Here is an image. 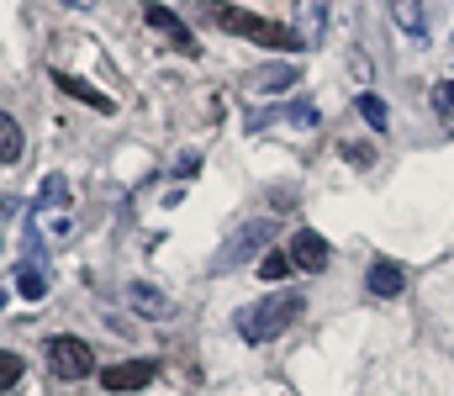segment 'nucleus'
<instances>
[{
  "instance_id": "nucleus-9",
  "label": "nucleus",
  "mask_w": 454,
  "mask_h": 396,
  "mask_svg": "<svg viewBox=\"0 0 454 396\" xmlns=\"http://www.w3.org/2000/svg\"><path fill=\"white\" fill-rule=\"evenodd\" d=\"M143 16H148V27H159L164 37H175L185 53H196V37H191V27H185V21H180L169 5H159V0H143Z\"/></svg>"
},
{
  "instance_id": "nucleus-3",
  "label": "nucleus",
  "mask_w": 454,
  "mask_h": 396,
  "mask_svg": "<svg viewBox=\"0 0 454 396\" xmlns=\"http://www.w3.org/2000/svg\"><path fill=\"white\" fill-rule=\"evenodd\" d=\"M270 238H275V222H264V217H254V222H238V228L227 233V244L217 249L212 269L223 275V269H243V264H254L264 249H270Z\"/></svg>"
},
{
  "instance_id": "nucleus-1",
  "label": "nucleus",
  "mask_w": 454,
  "mask_h": 396,
  "mask_svg": "<svg viewBox=\"0 0 454 396\" xmlns=\"http://www.w3.org/2000/svg\"><path fill=\"white\" fill-rule=\"evenodd\" d=\"M301 312H307L301 291H280V296H264V301L243 307V312H238V333H243L248 344H270V338H280Z\"/></svg>"
},
{
  "instance_id": "nucleus-4",
  "label": "nucleus",
  "mask_w": 454,
  "mask_h": 396,
  "mask_svg": "<svg viewBox=\"0 0 454 396\" xmlns=\"http://www.w3.org/2000/svg\"><path fill=\"white\" fill-rule=\"evenodd\" d=\"M43 354H48V370H53L59 381H85V376L96 370L90 344H85V338H74V333H53Z\"/></svg>"
},
{
  "instance_id": "nucleus-11",
  "label": "nucleus",
  "mask_w": 454,
  "mask_h": 396,
  "mask_svg": "<svg viewBox=\"0 0 454 396\" xmlns=\"http://www.w3.org/2000/svg\"><path fill=\"white\" fill-rule=\"evenodd\" d=\"M364 285H370V296H402L407 275H402V264L396 260H375L370 264V275H364Z\"/></svg>"
},
{
  "instance_id": "nucleus-23",
  "label": "nucleus",
  "mask_w": 454,
  "mask_h": 396,
  "mask_svg": "<svg viewBox=\"0 0 454 396\" xmlns=\"http://www.w3.org/2000/svg\"><path fill=\"white\" fill-rule=\"evenodd\" d=\"M0 307H5V291H0Z\"/></svg>"
},
{
  "instance_id": "nucleus-6",
  "label": "nucleus",
  "mask_w": 454,
  "mask_h": 396,
  "mask_svg": "<svg viewBox=\"0 0 454 396\" xmlns=\"http://www.w3.org/2000/svg\"><path fill=\"white\" fill-rule=\"evenodd\" d=\"M328 260H333L328 238H323V233H312V228H296V238H291V264H296V269H307V275H323Z\"/></svg>"
},
{
  "instance_id": "nucleus-12",
  "label": "nucleus",
  "mask_w": 454,
  "mask_h": 396,
  "mask_svg": "<svg viewBox=\"0 0 454 396\" xmlns=\"http://www.w3.org/2000/svg\"><path fill=\"white\" fill-rule=\"evenodd\" d=\"M21 153H27V143H21V122H16L11 112H0V169L21 164Z\"/></svg>"
},
{
  "instance_id": "nucleus-18",
  "label": "nucleus",
  "mask_w": 454,
  "mask_h": 396,
  "mask_svg": "<svg viewBox=\"0 0 454 396\" xmlns=\"http://www.w3.org/2000/svg\"><path fill=\"white\" fill-rule=\"evenodd\" d=\"M286 117H291L296 128H317V122H323V112H317L312 101H296V106H286Z\"/></svg>"
},
{
  "instance_id": "nucleus-13",
  "label": "nucleus",
  "mask_w": 454,
  "mask_h": 396,
  "mask_svg": "<svg viewBox=\"0 0 454 396\" xmlns=\"http://www.w3.org/2000/svg\"><path fill=\"white\" fill-rule=\"evenodd\" d=\"M386 11H391V21H396L407 37H423V32H428V21H423V0H386Z\"/></svg>"
},
{
  "instance_id": "nucleus-20",
  "label": "nucleus",
  "mask_w": 454,
  "mask_h": 396,
  "mask_svg": "<svg viewBox=\"0 0 454 396\" xmlns=\"http://www.w3.org/2000/svg\"><path fill=\"white\" fill-rule=\"evenodd\" d=\"M16 381H21V354H5L0 349V392H11Z\"/></svg>"
},
{
  "instance_id": "nucleus-2",
  "label": "nucleus",
  "mask_w": 454,
  "mask_h": 396,
  "mask_svg": "<svg viewBox=\"0 0 454 396\" xmlns=\"http://www.w3.org/2000/svg\"><path fill=\"white\" fill-rule=\"evenodd\" d=\"M201 11H207V21H217V27L238 32V37H248V43H270V48H301L296 27L264 21V16H254V11H243V5H227V0H201Z\"/></svg>"
},
{
  "instance_id": "nucleus-16",
  "label": "nucleus",
  "mask_w": 454,
  "mask_h": 396,
  "mask_svg": "<svg viewBox=\"0 0 454 396\" xmlns=\"http://www.w3.org/2000/svg\"><path fill=\"white\" fill-rule=\"evenodd\" d=\"M48 206H69V180H64V175H48V180H43L37 212H48Z\"/></svg>"
},
{
  "instance_id": "nucleus-19",
  "label": "nucleus",
  "mask_w": 454,
  "mask_h": 396,
  "mask_svg": "<svg viewBox=\"0 0 454 396\" xmlns=\"http://www.w3.org/2000/svg\"><path fill=\"white\" fill-rule=\"evenodd\" d=\"M259 275H264V280H286V275H291V254H264V260H259Z\"/></svg>"
},
{
  "instance_id": "nucleus-21",
  "label": "nucleus",
  "mask_w": 454,
  "mask_h": 396,
  "mask_svg": "<svg viewBox=\"0 0 454 396\" xmlns=\"http://www.w3.org/2000/svg\"><path fill=\"white\" fill-rule=\"evenodd\" d=\"M339 153L348 159V164H359V169H370V164H375V148H364V143H348V137L339 143Z\"/></svg>"
},
{
  "instance_id": "nucleus-7",
  "label": "nucleus",
  "mask_w": 454,
  "mask_h": 396,
  "mask_svg": "<svg viewBox=\"0 0 454 396\" xmlns=\"http://www.w3.org/2000/svg\"><path fill=\"white\" fill-rule=\"evenodd\" d=\"M153 376H159V370H153L148 360H127V365H106V370H101V386H106V392H143Z\"/></svg>"
},
{
  "instance_id": "nucleus-5",
  "label": "nucleus",
  "mask_w": 454,
  "mask_h": 396,
  "mask_svg": "<svg viewBox=\"0 0 454 396\" xmlns=\"http://www.w3.org/2000/svg\"><path fill=\"white\" fill-rule=\"evenodd\" d=\"M333 27V0H296V37L301 48H323Z\"/></svg>"
},
{
  "instance_id": "nucleus-15",
  "label": "nucleus",
  "mask_w": 454,
  "mask_h": 396,
  "mask_svg": "<svg viewBox=\"0 0 454 396\" xmlns=\"http://www.w3.org/2000/svg\"><path fill=\"white\" fill-rule=\"evenodd\" d=\"M16 296H21V301H43V296H48V275H43V264H21V275H16Z\"/></svg>"
},
{
  "instance_id": "nucleus-10",
  "label": "nucleus",
  "mask_w": 454,
  "mask_h": 396,
  "mask_svg": "<svg viewBox=\"0 0 454 396\" xmlns=\"http://www.w3.org/2000/svg\"><path fill=\"white\" fill-rule=\"evenodd\" d=\"M53 85H59L64 96H74V101H85V106H90V112H101V117H112V112H116V101H112V96H101L96 85H85V80H74V74H64V69L53 74Z\"/></svg>"
},
{
  "instance_id": "nucleus-22",
  "label": "nucleus",
  "mask_w": 454,
  "mask_h": 396,
  "mask_svg": "<svg viewBox=\"0 0 454 396\" xmlns=\"http://www.w3.org/2000/svg\"><path fill=\"white\" fill-rule=\"evenodd\" d=\"M64 5H74V11H90V5H96V0H64Z\"/></svg>"
},
{
  "instance_id": "nucleus-8",
  "label": "nucleus",
  "mask_w": 454,
  "mask_h": 396,
  "mask_svg": "<svg viewBox=\"0 0 454 396\" xmlns=\"http://www.w3.org/2000/svg\"><path fill=\"white\" fill-rule=\"evenodd\" d=\"M127 307L137 312V317H148V322H164L175 307H169V296L159 291V285H148V280H132L127 285Z\"/></svg>"
},
{
  "instance_id": "nucleus-14",
  "label": "nucleus",
  "mask_w": 454,
  "mask_h": 396,
  "mask_svg": "<svg viewBox=\"0 0 454 396\" xmlns=\"http://www.w3.org/2000/svg\"><path fill=\"white\" fill-rule=\"evenodd\" d=\"M296 80H301V69H296V64H264V69L254 74V85H259L264 96H270V90H291Z\"/></svg>"
},
{
  "instance_id": "nucleus-17",
  "label": "nucleus",
  "mask_w": 454,
  "mask_h": 396,
  "mask_svg": "<svg viewBox=\"0 0 454 396\" xmlns=\"http://www.w3.org/2000/svg\"><path fill=\"white\" fill-rule=\"evenodd\" d=\"M354 106H359V117H364V122H370L375 132L391 128V112H386V101H380V96H370V90H364V96H359Z\"/></svg>"
}]
</instances>
